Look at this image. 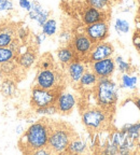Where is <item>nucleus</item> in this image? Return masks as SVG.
Wrapping results in <instances>:
<instances>
[{
    "label": "nucleus",
    "mask_w": 140,
    "mask_h": 155,
    "mask_svg": "<svg viewBox=\"0 0 140 155\" xmlns=\"http://www.w3.org/2000/svg\"><path fill=\"white\" fill-rule=\"evenodd\" d=\"M59 92H61L59 88H57V90H44L41 87L34 86L32 90L30 104L34 109L54 104Z\"/></svg>",
    "instance_id": "5"
},
{
    "label": "nucleus",
    "mask_w": 140,
    "mask_h": 155,
    "mask_svg": "<svg viewBox=\"0 0 140 155\" xmlns=\"http://www.w3.org/2000/svg\"><path fill=\"white\" fill-rule=\"evenodd\" d=\"M135 104L137 106V108L139 109V111H140V97H139V98H137V99L135 100Z\"/></svg>",
    "instance_id": "40"
},
{
    "label": "nucleus",
    "mask_w": 140,
    "mask_h": 155,
    "mask_svg": "<svg viewBox=\"0 0 140 155\" xmlns=\"http://www.w3.org/2000/svg\"><path fill=\"white\" fill-rule=\"evenodd\" d=\"M16 56L17 54H15L10 48H0V65L13 61L16 58Z\"/></svg>",
    "instance_id": "22"
},
{
    "label": "nucleus",
    "mask_w": 140,
    "mask_h": 155,
    "mask_svg": "<svg viewBox=\"0 0 140 155\" xmlns=\"http://www.w3.org/2000/svg\"><path fill=\"white\" fill-rule=\"evenodd\" d=\"M72 38H73L72 32L70 31V30H67V29L63 30V31L59 34V36H58V40H59V42H61L62 44H64V45L70 44Z\"/></svg>",
    "instance_id": "28"
},
{
    "label": "nucleus",
    "mask_w": 140,
    "mask_h": 155,
    "mask_svg": "<svg viewBox=\"0 0 140 155\" xmlns=\"http://www.w3.org/2000/svg\"><path fill=\"white\" fill-rule=\"evenodd\" d=\"M114 53V48L111 43H109L107 41L97 42V43L93 44V48L89 52L88 56H87V61L89 63L97 61H102L105 58L112 57Z\"/></svg>",
    "instance_id": "9"
},
{
    "label": "nucleus",
    "mask_w": 140,
    "mask_h": 155,
    "mask_svg": "<svg viewBox=\"0 0 140 155\" xmlns=\"http://www.w3.org/2000/svg\"><path fill=\"white\" fill-rule=\"evenodd\" d=\"M107 17H108V12H104V11L87 5L82 13V22L86 26V25L94 24L100 21H107Z\"/></svg>",
    "instance_id": "13"
},
{
    "label": "nucleus",
    "mask_w": 140,
    "mask_h": 155,
    "mask_svg": "<svg viewBox=\"0 0 140 155\" xmlns=\"http://www.w3.org/2000/svg\"><path fill=\"white\" fill-rule=\"evenodd\" d=\"M75 104H77V99L75 95L67 92H59L55 101L57 111L62 114H69L75 109Z\"/></svg>",
    "instance_id": "11"
},
{
    "label": "nucleus",
    "mask_w": 140,
    "mask_h": 155,
    "mask_svg": "<svg viewBox=\"0 0 140 155\" xmlns=\"http://www.w3.org/2000/svg\"><path fill=\"white\" fill-rule=\"evenodd\" d=\"M93 42L91 41V39L83 32H78V34L73 35V38L70 42V45L72 46L73 51L75 52L77 56L79 58H87L89 52L93 48Z\"/></svg>",
    "instance_id": "8"
},
{
    "label": "nucleus",
    "mask_w": 140,
    "mask_h": 155,
    "mask_svg": "<svg viewBox=\"0 0 140 155\" xmlns=\"http://www.w3.org/2000/svg\"><path fill=\"white\" fill-rule=\"evenodd\" d=\"M138 141H139V144H140V136H139V139H138Z\"/></svg>",
    "instance_id": "42"
},
{
    "label": "nucleus",
    "mask_w": 140,
    "mask_h": 155,
    "mask_svg": "<svg viewBox=\"0 0 140 155\" xmlns=\"http://www.w3.org/2000/svg\"><path fill=\"white\" fill-rule=\"evenodd\" d=\"M28 35H29L28 29L25 28V27H18V28L16 29V34H15V36H16L17 39H19V40L23 42L27 39Z\"/></svg>",
    "instance_id": "33"
},
{
    "label": "nucleus",
    "mask_w": 140,
    "mask_h": 155,
    "mask_svg": "<svg viewBox=\"0 0 140 155\" xmlns=\"http://www.w3.org/2000/svg\"><path fill=\"white\" fill-rule=\"evenodd\" d=\"M8 48H10L15 54H17V55H18V54L21 53V48H22V41L15 37Z\"/></svg>",
    "instance_id": "31"
},
{
    "label": "nucleus",
    "mask_w": 140,
    "mask_h": 155,
    "mask_svg": "<svg viewBox=\"0 0 140 155\" xmlns=\"http://www.w3.org/2000/svg\"><path fill=\"white\" fill-rule=\"evenodd\" d=\"M114 28H115L116 32L118 35H122V34H127L129 31V23L126 21V19L123 18H116L115 21V24H114Z\"/></svg>",
    "instance_id": "24"
},
{
    "label": "nucleus",
    "mask_w": 140,
    "mask_h": 155,
    "mask_svg": "<svg viewBox=\"0 0 140 155\" xmlns=\"http://www.w3.org/2000/svg\"><path fill=\"white\" fill-rule=\"evenodd\" d=\"M5 73H3L2 69H1V68H0V82H1V81H2L3 79H5Z\"/></svg>",
    "instance_id": "39"
},
{
    "label": "nucleus",
    "mask_w": 140,
    "mask_h": 155,
    "mask_svg": "<svg viewBox=\"0 0 140 155\" xmlns=\"http://www.w3.org/2000/svg\"><path fill=\"white\" fill-rule=\"evenodd\" d=\"M15 36L7 32H0V48H8Z\"/></svg>",
    "instance_id": "29"
},
{
    "label": "nucleus",
    "mask_w": 140,
    "mask_h": 155,
    "mask_svg": "<svg viewBox=\"0 0 140 155\" xmlns=\"http://www.w3.org/2000/svg\"><path fill=\"white\" fill-rule=\"evenodd\" d=\"M97 82H98V77L91 69H86L78 84L81 90L89 92V91H94Z\"/></svg>",
    "instance_id": "15"
},
{
    "label": "nucleus",
    "mask_w": 140,
    "mask_h": 155,
    "mask_svg": "<svg viewBox=\"0 0 140 155\" xmlns=\"http://www.w3.org/2000/svg\"><path fill=\"white\" fill-rule=\"evenodd\" d=\"M115 61L112 57H108L91 63V70L99 78H110L115 71Z\"/></svg>",
    "instance_id": "10"
},
{
    "label": "nucleus",
    "mask_w": 140,
    "mask_h": 155,
    "mask_svg": "<svg viewBox=\"0 0 140 155\" xmlns=\"http://www.w3.org/2000/svg\"><path fill=\"white\" fill-rule=\"evenodd\" d=\"M85 70H86V66H85L84 61H82V58L77 57L67 65L68 77H69L70 81L75 84L79 83L80 79L83 75V73L85 72Z\"/></svg>",
    "instance_id": "12"
},
{
    "label": "nucleus",
    "mask_w": 140,
    "mask_h": 155,
    "mask_svg": "<svg viewBox=\"0 0 140 155\" xmlns=\"http://www.w3.org/2000/svg\"><path fill=\"white\" fill-rule=\"evenodd\" d=\"M48 16H50V11H48V10L43 9L41 12L38 14V16H37V18L35 19V21H36L37 24H38L39 26L41 27L42 25H43L44 23L48 19Z\"/></svg>",
    "instance_id": "30"
},
{
    "label": "nucleus",
    "mask_w": 140,
    "mask_h": 155,
    "mask_svg": "<svg viewBox=\"0 0 140 155\" xmlns=\"http://www.w3.org/2000/svg\"><path fill=\"white\" fill-rule=\"evenodd\" d=\"M0 68L2 69V71H3V73H5V77L13 78L15 74H16L19 66L17 65L16 61H15V59H13V61H7V63L2 64V65H0Z\"/></svg>",
    "instance_id": "19"
},
{
    "label": "nucleus",
    "mask_w": 140,
    "mask_h": 155,
    "mask_svg": "<svg viewBox=\"0 0 140 155\" xmlns=\"http://www.w3.org/2000/svg\"><path fill=\"white\" fill-rule=\"evenodd\" d=\"M84 34L91 39L93 43L106 41L109 37V24L107 21L94 23V24L86 25L84 27Z\"/></svg>",
    "instance_id": "7"
},
{
    "label": "nucleus",
    "mask_w": 140,
    "mask_h": 155,
    "mask_svg": "<svg viewBox=\"0 0 140 155\" xmlns=\"http://www.w3.org/2000/svg\"><path fill=\"white\" fill-rule=\"evenodd\" d=\"M14 10V3L11 0H0V12Z\"/></svg>",
    "instance_id": "34"
},
{
    "label": "nucleus",
    "mask_w": 140,
    "mask_h": 155,
    "mask_svg": "<svg viewBox=\"0 0 140 155\" xmlns=\"http://www.w3.org/2000/svg\"><path fill=\"white\" fill-rule=\"evenodd\" d=\"M97 104L106 110H110L118 101V85L110 78H99L94 88Z\"/></svg>",
    "instance_id": "2"
},
{
    "label": "nucleus",
    "mask_w": 140,
    "mask_h": 155,
    "mask_svg": "<svg viewBox=\"0 0 140 155\" xmlns=\"http://www.w3.org/2000/svg\"><path fill=\"white\" fill-rule=\"evenodd\" d=\"M50 135V124L45 120L32 124L25 129L19 140V148L24 153L32 154V152L48 145Z\"/></svg>",
    "instance_id": "1"
},
{
    "label": "nucleus",
    "mask_w": 140,
    "mask_h": 155,
    "mask_svg": "<svg viewBox=\"0 0 140 155\" xmlns=\"http://www.w3.org/2000/svg\"><path fill=\"white\" fill-rule=\"evenodd\" d=\"M87 145L85 143L84 140L80 138H75L73 137L71 139V141L68 144V148L66 150V153H69V154H82L86 151Z\"/></svg>",
    "instance_id": "18"
},
{
    "label": "nucleus",
    "mask_w": 140,
    "mask_h": 155,
    "mask_svg": "<svg viewBox=\"0 0 140 155\" xmlns=\"http://www.w3.org/2000/svg\"><path fill=\"white\" fill-rule=\"evenodd\" d=\"M114 61H115V65H118V69L120 72L122 73H128L131 70V64L128 61H124V58L122 56H116L114 58Z\"/></svg>",
    "instance_id": "25"
},
{
    "label": "nucleus",
    "mask_w": 140,
    "mask_h": 155,
    "mask_svg": "<svg viewBox=\"0 0 140 155\" xmlns=\"http://www.w3.org/2000/svg\"><path fill=\"white\" fill-rule=\"evenodd\" d=\"M135 48H136V50H137V52L140 54V42L137 44V45H135Z\"/></svg>",
    "instance_id": "41"
},
{
    "label": "nucleus",
    "mask_w": 140,
    "mask_h": 155,
    "mask_svg": "<svg viewBox=\"0 0 140 155\" xmlns=\"http://www.w3.org/2000/svg\"><path fill=\"white\" fill-rule=\"evenodd\" d=\"M104 153L105 154H116V153H118V148L111 140H109L108 143L105 145Z\"/></svg>",
    "instance_id": "32"
},
{
    "label": "nucleus",
    "mask_w": 140,
    "mask_h": 155,
    "mask_svg": "<svg viewBox=\"0 0 140 155\" xmlns=\"http://www.w3.org/2000/svg\"><path fill=\"white\" fill-rule=\"evenodd\" d=\"M121 87H127V88H135L136 84L138 82L137 77L134 75H129L128 73H123L121 78Z\"/></svg>",
    "instance_id": "23"
},
{
    "label": "nucleus",
    "mask_w": 140,
    "mask_h": 155,
    "mask_svg": "<svg viewBox=\"0 0 140 155\" xmlns=\"http://www.w3.org/2000/svg\"><path fill=\"white\" fill-rule=\"evenodd\" d=\"M32 154H36V155H48V154H52L51 150L48 148V145L46 147H43L41 149H38V150L34 151Z\"/></svg>",
    "instance_id": "35"
},
{
    "label": "nucleus",
    "mask_w": 140,
    "mask_h": 155,
    "mask_svg": "<svg viewBox=\"0 0 140 155\" xmlns=\"http://www.w3.org/2000/svg\"><path fill=\"white\" fill-rule=\"evenodd\" d=\"M78 56L75 54V52L73 51L72 46L68 44V45H64L62 46L59 50L57 51V58H58V61L62 64V65H65L67 66L69 63L75 59Z\"/></svg>",
    "instance_id": "16"
},
{
    "label": "nucleus",
    "mask_w": 140,
    "mask_h": 155,
    "mask_svg": "<svg viewBox=\"0 0 140 155\" xmlns=\"http://www.w3.org/2000/svg\"><path fill=\"white\" fill-rule=\"evenodd\" d=\"M81 120L83 125L89 130H100L106 127L109 122L108 110L102 107L89 108L82 112Z\"/></svg>",
    "instance_id": "4"
},
{
    "label": "nucleus",
    "mask_w": 140,
    "mask_h": 155,
    "mask_svg": "<svg viewBox=\"0 0 140 155\" xmlns=\"http://www.w3.org/2000/svg\"><path fill=\"white\" fill-rule=\"evenodd\" d=\"M17 65L19 66V68H23L25 70L32 68V66L36 64L37 61V54L35 52V50L29 48L27 51H25L24 53H19L15 58Z\"/></svg>",
    "instance_id": "14"
},
{
    "label": "nucleus",
    "mask_w": 140,
    "mask_h": 155,
    "mask_svg": "<svg viewBox=\"0 0 140 155\" xmlns=\"http://www.w3.org/2000/svg\"><path fill=\"white\" fill-rule=\"evenodd\" d=\"M139 71H140V66H139Z\"/></svg>",
    "instance_id": "43"
},
{
    "label": "nucleus",
    "mask_w": 140,
    "mask_h": 155,
    "mask_svg": "<svg viewBox=\"0 0 140 155\" xmlns=\"http://www.w3.org/2000/svg\"><path fill=\"white\" fill-rule=\"evenodd\" d=\"M62 77L59 72L52 69H40L36 75L35 86L41 87L44 90H57L59 88Z\"/></svg>",
    "instance_id": "6"
},
{
    "label": "nucleus",
    "mask_w": 140,
    "mask_h": 155,
    "mask_svg": "<svg viewBox=\"0 0 140 155\" xmlns=\"http://www.w3.org/2000/svg\"><path fill=\"white\" fill-rule=\"evenodd\" d=\"M45 39H46V35L43 34V32H40V34H37L36 37H35V42H36V44L40 45V44H42V42Z\"/></svg>",
    "instance_id": "37"
},
{
    "label": "nucleus",
    "mask_w": 140,
    "mask_h": 155,
    "mask_svg": "<svg viewBox=\"0 0 140 155\" xmlns=\"http://www.w3.org/2000/svg\"><path fill=\"white\" fill-rule=\"evenodd\" d=\"M39 67H40V69H52V68L54 67L52 56L50 55V54L44 55L43 57L40 59V61H39Z\"/></svg>",
    "instance_id": "27"
},
{
    "label": "nucleus",
    "mask_w": 140,
    "mask_h": 155,
    "mask_svg": "<svg viewBox=\"0 0 140 155\" xmlns=\"http://www.w3.org/2000/svg\"><path fill=\"white\" fill-rule=\"evenodd\" d=\"M24 131H25V129H24V126L23 125H18L16 127V134L17 135L22 136L23 134H24Z\"/></svg>",
    "instance_id": "38"
},
{
    "label": "nucleus",
    "mask_w": 140,
    "mask_h": 155,
    "mask_svg": "<svg viewBox=\"0 0 140 155\" xmlns=\"http://www.w3.org/2000/svg\"><path fill=\"white\" fill-rule=\"evenodd\" d=\"M42 32L46 35V37H52L57 31V22L54 18H48L42 25Z\"/></svg>",
    "instance_id": "20"
},
{
    "label": "nucleus",
    "mask_w": 140,
    "mask_h": 155,
    "mask_svg": "<svg viewBox=\"0 0 140 155\" xmlns=\"http://www.w3.org/2000/svg\"><path fill=\"white\" fill-rule=\"evenodd\" d=\"M16 90V82H15V80H13V78L5 77L0 82V93L5 98H11V97L14 96Z\"/></svg>",
    "instance_id": "17"
},
{
    "label": "nucleus",
    "mask_w": 140,
    "mask_h": 155,
    "mask_svg": "<svg viewBox=\"0 0 140 155\" xmlns=\"http://www.w3.org/2000/svg\"><path fill=\"white\" fill-rule=\"evenodd\" d=\"M86 3L89 7L104 12H108L109 8L111 7V0H86Z\"/></svg>",
    "instance_id": "21"
},
{
    "label": "nucleus",
    "mask_w": 140,
    "mask_h": 155,
    "mask_svg": "<svg viewBox=\"0 0 140 155\" xmlns=\"http://www.w3.org/2000/svg\"><path fill=\"white\" fill-rule=\"evenodd\" d=\"M73 138L71 128H68L65 124H54L50 125V135L48 140V148L52 154L66 153L68 144Z\"/></svg>",
    "instance_id": "3"
},
{
    "label": "nucleus",
    "mask_w": 140,
    "mask_h": 155,
    "mask_svg": "<svg viewBox=\"0 0 140 155\" xmlns=\"http://www.w3.org/2000/svg\"><path fill=\"white\" fill-rule=\"evenodd\" d=\"M18 3L21 8L26 10L27 12L30 11V9H32V1H29V0H18Z\"/></svg>",
    "instance_id": "36"
},
{
    "label": "nucleus",
    "mask_w": 140,
    "mask_h": 155,
    "mask_svg": "<svg viewBox=\"0 0 140 155\" xmlns=\"http://www.w3.org/2000/svg\"><path fill=\"white\" fill-rule=\"evenodd\" d=\"M35 111H36L37 114H40V115H53V114L58 112L55 104L46 107H42V108H36Z\"/></svg>",
    "instance_id": "26"
}]
</instances>
